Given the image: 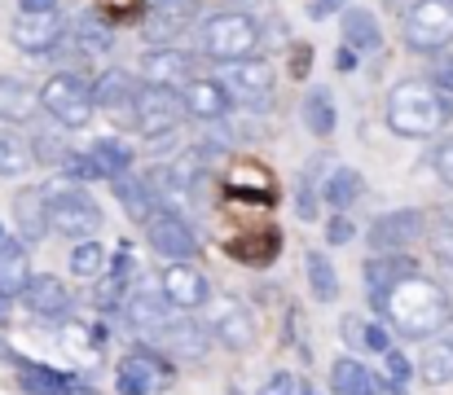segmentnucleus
<instances>
[{
    "label": "nucleus",
    "instance_id": "13d9d810",
    "mask_svg": "<svg viewBox=\"0 0 453 395\" xmlns=\"http://www.w3.org/2000/svg\"><path fill=\"white\" fill-rule=\"evenodd\" d=\"M4 242H9V233H4V224H0V247H4Z\"/></svg>",
    "mask_w": 453,
    "mask_h": 395
},
{
    "label": "nucleus",
    "instance_id": "2f4dec72",
    "mask_svg": "<svg viewBox=\"0 0 453 395\" xmlns=\"http://www.w3.org/2000/svg\"><path fill=\"white\" fill-rule=\"evenodd\" d=\"M88 154L97 158V167L106 171V180H111V176H119V171H133V145H128L124 136H115V132L97 136Z\"/></svg>",
    "mask_w": 453,
    "mask_h": 395
},
{
    "label": "nucleus",
    "instance_id": "393cba45",
    "mask_svg": "<svg viewBox=\"0 0 453 395\" xmlns=\"http://www.w3.org/2000/svg\"><path fill=\"white\" fill-rule=\"evenodd\" d=\"M361 189H365L361 171H357V167H348V163H339V167H330V171H326V180H321V202H326V207H334V211H348V207L361 198Z\"/></svg>",
    "mask_w": 453,
    "mask_h": 395
},
{
    "label": "nucleus",
    "instance_id": "4d7b16f0",
    "mask_svg": "<svg viewBox=\"0 0 453 395\" xmlns=\"http://www.w3.org/2000/svg\"><path fill=\"white\" fill-rule=\"evenodd\" d=\"M0 361H13V352H9V347H4V343H0Z\"/></svg>",
    "mask_w": 453,
    "mask_h": 395
},
{
    "label": "nucleus",
    "instance_id": "aec40b11",
    "mask_svg": "<svg viewBox=\"0 0 453 395\" xmlns=\"http://www.w3.org/2000/svg\"><path fill=\"white\" fill-rule=\"evenodd\" d=\"M180 102H185V115L203 119V124H220L229 115V93L220 88V80H189L180 88Z\"/></svg>",
    "mask_w": 453,
    "mask_h": 395
},
{
    "label": "nucleus",
    "instance_id": "5701e85b",
    "mask_svg": "<svg viewBox=\"0 0 453 395\" xmlns=\"http://www.w3.org/2000/svg\"><path fill=\"white\" fill-rule=\"evenodd\" d=\"M35 110H40V93H31L13 75H0V124H31Z\"/></svg>",
    "mask_w": 453,
    "mask_h": 395
},
{
    "label": "nucleus",
    "instance_id": "8fccbe9b",
    "mask_svg": "<svg viewBox=\"0 0 453 395\" xmlns=\"http://www.w3.org/2000/svg\"><path fill=\"white\" fill-rule=\"evenodd\" d=\"M352 238H357V229H352V220L339 211V216L330 220V229H326V242H330V247H348Z\"/></svg>",
    "mask_w": 453,
    "mask_h": 395
},
{
    "label": "nucleus",
    "instance_id": "4be33fe9",
    "mask_svg": "<svg viewBox=\"0 0 453 395\" xmlns=\"http://www.w3.org/2000/svg\"><path fill=\"white\" fill-rule=\"evenodd\" d=\"M410 272H418V260H410L405 251H392V255H370L365 260V290H370V299L379 303L396 281H405Z\"/></svg>",
    "mask_w": 453,
    "mask_h": 395
},
{
    "label": "nucleus",
    "instance_id": "f8f14e48",
    "mask_svg": "<svg viewBox=\"0 0 453 395\" xmlns=\"http://www.w3.org/2000/svg\"><path fill=\"white\" fill-rule=\"evenodd\" d=\"M423 211L414 207H401V211H388L370 224V251L374 255H392V251H410L418 238H423Z\"/></svg>",
    "mask_w": 453,
    "mask_h": 395
},
{
    "label": "nucleus",
    "instance_id": "79ce46f5",
    "mask_svg": "<svg viewBox=\"0 0 453 395\" xmlns=\"http://www.w3.org/2000/svg\"><path fill=\"white\" fill-rule=\"evenodd\" d=\"M146 9H150V0H97V4H93V13H97L102 22H111V27H128V22H137Z\"/></svg>",
    "mask_w": 453,
    "mask_h": 395
},
{
    "label": "nucleus",
    "instance_id": "a878e982",
    "mask_svg": "<svg viewBox=\"0 0 453 395\" xmlns=\"http://www.w3.org/2000/svg\"><path fill=\"white\" fill-rule=\"evenodd\" d=\"M13 224H18V233L27 242H40L49 233V202H44L40 189H22L13 198Z\"/></svg>",
    "mask_w": 453,
    "mask_h": 395
},
{
    "label": "nucleus",
    "instance_id": "9b49d317",
    "mask_svg": "<svg viewBox=\"0 0 453 395\" xmlns=\"http://www.w3.org/2000/svg\"><path fill=\"white\" fill-rule=\"evenodd\" d=\"M9 40L22 53H35L40 57V53H49V49H58L66 40V18L58 9H44V13H22L18 9V18L9 27Z\"/></svg>",
    "mask_w": 453,
    "mask_h": 395
},
{
    "label": "nucleus",
    "instance_id": "cd10ccee",
    "mask_svg": "<svg viewBox=\"0 0 453 395\" xmlns=\"http://www.w3.org/2000/svg\"><path fill=\"white\" fill-rule=\"evenodd\" d=\"M124 316H128L133 330L158 334V325L167 321V294H163V290H142V294L124 299Z\"/></svg>",
    "mask_w": 453,
    "mask_h": 395
},
{
    "label": "nucleus",
    "instance_id": "58836bf2",
    "mask_svg": "<svg viewBox=\"0 0 453 395\" xmlns=\"http://www.w3.org/2000/svg\"><path fill=\"white\" fill-rule=\"evenodd\" d=\"M303 272H308V285L321 303H334L339 299V277H334V263L326 260L321 251H308L303 255Z\"/></svg>",
    "mask_w": 453,
    "mask_h": 395
},
{
    "label": "nucleus",
    "instance_id": "ea45409f",
    "mask_svg": "<svg viewBox=\"0 0 453 395\" xmlns=\"http://www.w3.org/2000/svg\"><path fill=\"white\" fill-rule=\"evenodd\" d=\"M106 268H111V255H106V247L93 242V238H84V242L71 251V272L84 277V281H97Z\"/></svg>",
    "mask_w": 453,
    "mask_h": 395
},
{
    "label": "nucleus",
    "instance_id": "c756f323",
    "mask_svg": "<svg viewBox=\"0 0 453 395\" xmlns=\"http://www.w3.org/2000/svg\"><path fill=\"white\" fill-rule=\"evenodd\" d=\"M330 387H334V395H374L379 391V378H374L361 361L339 356V361L330 365Z\"/></svg>",
    "mask_w": 453,
    "mask_h": 395
},
{
    "label": "nucleus",
    "instance_id": "c9c22d12",
    "mask_svg": "<svg viewBox=\"0 0 453 395\" xmlns=\"http://www.w3.org/2000/svg\"><path fill=\"white\" fill-rule=\"evenodd\" d=\"M62 343H66V352L71 356H80V361H97L102 356V330L97 325H84V321H62Z\"/></svg>",
    "mask_w": 453,
    "mask_h": 395
},
{
    "label": "nucleus",
    "instance_id": "1a4fd4ad",
    "mask_svg": "<svg viewBox=\"0 0 453 395\" xmlns=\"http://www.w3.org/2000/svg\"><path fill=\"white\" fill-rule=\"evenodd\" d=\"M115 387H119V395H158L163 387H172V365L163 356H154L150 347H137L119 361Z\"/></svg>",
    "mask_w": 453,
    "mask_h": 395
},
{
    "label": "nucleus",
    "instance_id": "c03bdc74",
    "mask_svg": "<svg viewBox=\"0 0 453 395\" xmlns=\"http://www.w3.org/2000/svg\"><path fill=\"white\" fill-rule=\"evenodd\" d=\"M31 154H35V163H44V167H62V158L71 154V145L58 141L53 132H40V136L31 141Z\"/></svg>",
    "mask_w": 453,
    "mask_h": 395
},
{
    "label": "nucleus",
    "instance_id": "423d86ee",
    "mask_svg": "<svg viewBox=\"0 0 453 395\" xmlns=\"http://www.w3.org/2000/svg\"><path fill=\"white\" fill-rule=\"evenodd\" d=\"M405 44L414 53H445L453 44V0H414L405 13Z\"/></svg>",
    "mask_w": 453,
    "mask_h": 395
},
{
    "label": "nucleus",
    "instance_id": "a211bd4d",
    "mask_svg": "<svg viewBox=\"0 0 453 395\" xmlns=\"http://www.w3.org/2000/svg\"><path fill=\"white\" fill-rule=\"evenodd\" d=\"M142 18H146L142 35H146L150 44H172V40H176V35L189 27V18H194V4H189V0H154Z\"/></svg>",
    "mask_w": 453,
    "mask_h": 395
},
{
    "label": "nucleus",
    "instance_id": "a18cd8bd",
    "mask_svg": "<svg viewBox=\"0 0 453 395\" xmlns=\"http://www.w3.org/2000/svg\"><path fill=\"white\" fill-rule=\"evenodd\" d=\"M58 171H62V176H71V180H106V171L97 167V158H93V154H75V149L62 158V167H58Z\"/></svg>",
    "mask_w": 453,
    "mask_h": 395
},
{
    "label": "nucleus",
    "instance_id": "9d476101",
    "mask_svg": "<svg viewBox=\"0 0 453 395\" xmlns=\"http://www.w3.org/2000/svg\"><path fill=\"white\" fill-rule=\"evenodd\" d=\"M146 242H150L154 255H163V260H194L198 255V238H194V229L185 224V216H176V211H154L150 220H146Z\"/></svg>",
    "mask_w": 453,
    "mask_h": 395
},
{
    "label": "nucleus",
    "instance_id": "f704fd0d",
    "mask_svg": "<svg viewBox=\"0 0 453 395\" xmlns=\"http://www.w3.org/2000/svg\"><path fill=\"white\" fill-rule=\"evenodd\" d=\"M339 124V115H334V97L326 93V88H312L308 97H303V128L312 132V136H330Z\"/></svg>",
    "mask_w": 453,
    "mask_h": 395
},
{
    "label": "nucleus",
    "instance_id": "412c9836",
    "mask_svg": "<svg viewBox=\"0 0 453 395\" xmlns=\"http://www.w3.org/2000/svg\"><path fill=\"white\" fill-rule=\"evenodd\" d=\"M66 40H71L75 57H84V62H97V57H106V53H111V44H115V35H111V22H102L93 9H88L84 18L66 22Z\"/></svg>",
    "mask_w": 453,
    "mask_h": 395
},
{
    "label": "nucleus",
    "instance_id": "72a5a7b5",
    "mask_svg": "<svg viewBox=\"0 0 453 395\" xmlns=\"http://www.w3.org/2000/svg\"><path fill=\"white\" fill-rule=\"evenodd\" d=\"M31 167H35L31 145H27L18 132H0V176H4V180H18V176H27Z\"/></svg>",
    "mask_w": 453,
    "mask_h": 395
},
{
    "label": "nucleus",
    "instance_id": "f257e3e1",
    "mask_svg": "<svg viewBox=\"0 0 453 395\" xmlns=\"http://www.w3.org/2000/svg\"><path fill=\"white\" fill-rule=\"evenodd\" d=\"M374 308H383V316L392 321V330L405 334V338H436L441 330H449V321H453L449 290L436 285L423 272H410L405 281H396Z\"/></svg>",
    "mask_w": 453,
    "mask_h": 395
},
{
    "label": "nucleus",
    "instance_id": "7ed1b4c3",
    "mask_svg": "<svg viewBox=\"0 0 453 395\" xmlns=\"http://www.w3.org/2000/svg\"><path fill=\"white\" fill-rule=\"evenodd\" d=\"M40 194L49 202V233H62V238L84 242V238H93L102 229V207L84 194L80 180H71V176L58 171L49 185H40Z\"/></svg>",
    "mask_w": 453,
    "mask_h": 395
},
{
    "label": "nucleus",
    "instance_id": "0eeeda50",
    "mask_svg": "<svg viewBox=\"0 0 453 395\" xmlns=\"http://www.w3.org/2000/svg\"><path fill=\"white\" fill-rule=\"evenodd\" d=\"M220 88L229 93V102L251 106V110H265V106L273 102V66L260 62V57L225 62V66H220Z\"/></svg>",
    "mask_w": 453,
    "mask_h": 395
},
{
    "label": "nucleus",
    "instance_id": "b1692460",
    "mask_svg": "<svg viewBox=\"0 0 453 395\" xmlns=\"http://www.w3.org/2000/svg\"><path fill=\"white\" fill-rule=\"evenodd\" d=\"M229 255H234L238 263H256V268H265V263H273L278 255H282V233H278V229L242 233V238L229 242Z\"/></svg>",
    "mask_w": 453,
    "mask_h": 395
},
{
    "label": "nucleus",
    "instance_id": "bb28decb",
    "mask_svg": "<svg viewBox=\"0 0 453 395\" xmlns=\"http://www.w3.org/2000/svg\"><path fill=\"white\" fill-rule=\"evenodd\" d=\"M115 180V194H119V202H124V211H128V220H137V224H146L154 211H158V202H154L150 185H146V176H133V171H119V176H111Z\"/></svg>",
    "mask_w": 453,
    "mask_h": 395
},
{
    "label": "nucleus",
    "instance_id": "09e8293b",
    "mask_svg": "<svg viewBox=\"0 0 453 395\" xmlns=\"http://www.w3.org/2000/svg\"><path fill=\"white\" fill-rule=\"evenodd\" d=\"M260 395H300V383H296V374L278 369V374H269V378H265Z\"/></svg>",
    "mask_w": 453,
    "mask_h": 395
},
{
    "label": "nucleus",
    "instance_id": "e433bc0d",
    "mask_svg": "<svg viewBox=\"0 0 453 395\" xmlns=\"http://www.w3.org/2000/svg\"><path fill=\"white\" fill-rule=\"evenodd\" d=\"M22 369V391L31 395H71V378L66 374H58V369H44V365H31V361H22L18 365Z\"/></svg>",
    "mask_w": 453,
    "mask_h": 395
},
{
    "label": "nucleus",
    "instance_id": "c85d7f7f",
    "mask_svg": "<svg viewBox=\"0 0 453 395\" xmlns=\"http://www.w3.org/2000/svg\"><path fill=\"white\" fill-rule=\"evenodd\" d=\"M27 281H31V255H27L22 242L9 238V242L0 247V294L18 299V294L27 290Z\"/></svg>",
    "mask_w": 453,
    "mask_h": 395
},
{
    "label": "nucleus",
    "instance_id": "49530a36",
    "mask_svg": "<svg viewBox=\"0 0 453 395\" xmlns=\"http://www.w3.org/2000/svg\"><path fill=\"white\" fill-rule=\"evenodd\" d=\"M383 365H388V383H392V395H401V391H405V383L414 378L410 361H405L396 347H388V352H383Z\"/></svg>",
    "mask_w": 453,
    "mask_h": 395
},
{
    "label": "nucleus",
    "instance_id": "5fc2aeb1",
    "mask_svg": "<svg viewBox=\"0 0 453 395\" xmlns=\"http://www.w3.org/2000/svg\"><path fill=\"white\" fill-rule=\"evenodd\" d=\"M0 325H9V294H0Z\"/></svg>",
    "mask_w": 453,
    "mask_h": 395
},
{
    "label": "nucleus",
    "instance_id": "de8ad7c7",
    "mask_svg": "<svg viewBox=\"0 0 453 395\" xmlns=\"http://www.w3.org/2000/svg\"><path fill=\"white\" fill-rule=\"evenodd\" d=\"M432 171H436L441 185L453 189V141H441V145L432 149Z\"/></svg>",
    "mask_w": 453,
    "mask_h": 395
},
{
    "label": "nucleus",
    "instance_id": "2eb2a0df",
    "mask_svg": "<svg viewBox=\"0 0 453 395\" xmlns=\"http://www.w3.org/2000/svg\"><path fill=\"white\" fill-rule=\"evenodd\" d=\"M22 303L35 321H66L71 316V290L49 272H31V281L22 290Z\"/></svg>",
    "mask_w": 453,
    "mask_h": 395
},
{
    "label": "nucleus",
    "instance_id": "20e7f679",
    "mask_svg": "<svg viewBox=\"0 0 453 395\" xmlns=\"http://www.w3.org/2000/svg\"><path fill=\"white\" fill-rule=\"evenodd\" d=\"M260 44V27L251 13H238V9H225V13H211L203 27H198V49L211 57V62H238V57H251Z\"/></svg>",
    "mask_w": 453,
    "mask_h": 395
},
{
    "label": "nucleus",
    "instance_id": "4c0bfd02",
    "mask_svg": "<svg viewBox=\"0 0 453 395\" xmlns=\"http://www.w3.org/2000/svg\"><path fill=\"white\" fill-rule=\"evenodd\" d=\"M418 378H423L427 387H449L453 383V343L449 338L423 352V361H418Z\"/></svg>",
    "mask_w": 453,
    "mask_h": 395
},
{
    "label": "nucleus",
    "instance_id": "37998d69",
    "mask_svg": "<svg viewBox=\"0 0 453 395\" xmlns=\"http://www.w3.org/2000/svg\"><path fill=\"white\" fill-rule=\"evenodd\" d=\"M427 247H432V260L441 263L445 272H453V220H436V224H432Z\"/></svg>",
    "mask_w": 453,
    "mask_h": 395
},
{
    "label": "nucleus",
    "instance_id": "f3484780",
    "mask_svg": "<svg viewBox=\"0 0 453 395\" xmlns=\"http://www.w3.org/2000/svg\"><path fill=\"white\" fill-rule=\"evenodd\" d=\"M189 71H194L189 53H180V49H172V44H150L146 57H142V80H146V84L185 88V84H189Z\"/></svg>",
    "mask_w": 453,
    "mask_h": 395
},
{
    "label": "nucleus",
    "instance_id": "f03ea898",
    "mask_svg": "<svg viewBox=\"0 0 453 395\" xmlns=\"http://www.w3.org/2000/svg\"><path fill=\"white\" fill-rule=\"evenodd\" d=\"M453 119V93L432 80H401L388 97V128L405 141H432Z\"/></svg>",
    "mask_w": 453,
    "mask_h": 395
},
{
    "label": "nucleus",
    "instance_id": "3c124183",
    "mask_svg": "<svg viewBox=\"0 0 453 395\" xmlns=\"http://www.w3.org/2000/svg\"><path fill=\"white\" fill-rule=\"evenodd\" d=\"M427 80H432L441 93H453V53H445V57L432 66V75H427Z\"/></svg>",
    "mask_w": 453,
    "mask_h": 395
},
{
    "label": "nucleus",
    "instance_id": "4468645a",
    "mask_svg": "<svg viewBox=\"0 0 453 395\" xmlns=\"http://www.w3.org/2000/svg\"><path fill=\"white\" fill-rule=\"evenodd\" d=\"M137 93H142V84H137L133 71L106 66V71L97 75V84H93V106H97V110H111V115H119V119H128L133 106H137Z\"/></svg>",
    "mask_w": 453,
    "mask_h": 395
},
{
    "label": "nucleus",
    "instance_id": "6e6552de",
    "mask_svg": "<svg viewBox=\"0 0 453 395\" xmlns=\"http://www.w3.org/2000/svg\"><path fill=\"white\" fill-rule=\"evenodd\" d=\"M185 119V102H180V88H163V84H146L137 93V106H133V124L137 132H146L150 141H163L180 128Z\"/></svg>",
    "mask_w": 453,
    "mask_h": 395
},
{
    "label": "nucleus",
    "instance_id": "7c9ffc66",
    "mask_svg": "<svg viewBox=\"0 0 453 395\" xmlns=\"http://www.w3.org/2000/svg\"><path fill=\"white\" fill-rule=\"evenodd\" d=\"M343 44L357 49V53H374L383 44V31H379L370 9H348L343 13Z\"/></svg>",
    "mask_w": 453,
    "mask_h": 395
},
{
    "label": "nucleus",
    "instance_id": "6e6d98bb",
    "mask_svg": "<svg viewBox=\"0 0 453 395\" xmlns=\"http://www.w3.org/2000/svg\"><path fill=\"white\" fill-rule=\"evenodd\" d=\"M339 0H317V13H326V9H334Z\"/></svg>",
    "mask_w": 453,
    "mask_h": 395
},
{
    "label": "nucleus",
    "instance_id": "603ef678",
    "mask_svg": "<svg viewBox=\"0 0 453 395\" xmlns=\"http://www.w3.org/2000/svg\"><path fill=\"white\" fill-rule=\"evenodd\" d=\"M334 66H339V71H357V49L339 44V53H334Z\"/></svg>",
    "mask_w": 453,
    "mask_h": 395
},
{
    "label": "nucleus",
    "instance_id": "39448f33",
    "mask_svg": "<svg viewBox=\"0 0 453 395\" xmlns=\"http://www.w3.org/2000/svg\"><path fill=\"white\" fill-rule=\"evenodd\" d=\"M40 110H49L62 128H88V119H93V84H84L80 75H71V71H62V75H53L44 88H40Z\"/></svg>",
    "mask_w": 453,
    "mask_h": 395
},
{
    "label": "nucleus",
    "instance_id": "a19ab883",
    "mask_svg": "<svg viewBox=\"0 0 453 395\" xmlns=\"http://www.w3.org/2000/svg\"><path fill=\"white\" fill-rule=\"evenodd\" d=\"M167 176L180 185V189H198L203 185V176H207V154L203 149H185V154H176L172 163H167Z\"/></svg>",
    "mask_w": 453,
    "mask_h": 395
},
{
    "label": "nucleus",
    "instance_id": "473e14b6",
    "mask_svg": "<svg viewBox=\"0 0 453 395\" xmlns=\"http://www.w3.org/2000/svg\"><path fill=\"white\" fill-rule=\"evenodd\" d=\"M343 343H352L357 352H388L392 347V338H388V330L379 325V321H365V316H343Z\"/></svg>",
    "mask_w": 453,
    "mask_h": 395
},
{
    "label": "nucleus",
    "instance_id": "ddd939ff",
    "mask_svg": "<svg viewBox=\"0 0 453 395\" xmlns=\"http://www.w3.org/2000/svg\"><path fill=\"white\" fill-rule=\"evenodd\" d=\"M163 294H167V303L172 308H180V312H198L203 303H207V294H211V285H207V277H203V268H194L189 260H172L167 263V272H163Z\"/></svg>",
    "mask_w": 453,
    "mask_h": 395
},
{
    "label": "nucleus",
    "instance_id": "864d4df0",
    "mask_svg": "<svg viewBox=\"0 0 453 395\" xmlns=\"http://www.w3.org/2000/svg\"><path fill=\"white\" fill-rule=\"evenodd\" d=\"M18 9L22 13H44V9H58V0H22Z\"/></svg>",
    "mask_w": 453,
    "mask_h": 395
},
{
    "label": "nucleus",
    "instance_id": "6ab92c4d",
    "mask_svg": "<svg viewBox=\"0 0 453 395\" xmlns=\"http://www.w3.org/2000/svg\"><path fill=\"white\" fill-rule=\"evenodd\" d=\"M211 338L220 347H229V352H251L256 338H260V330H256V321H251V312L242 303H225L216 312V321H211Z\"/></svg>",
    "mask_w": 453,
    "mask_h": 395
},
{
    "label": "nucleus",
    "instance_id": "dca6fc26",
    "mask_svg": "<svg viewBox=\"0 0 453 395\" xmlns=\"http://www.w3.org/2000/svg\"><path fill=\"white\" fill-rule=\"evenodd\" d=\"M158 343H163V352L176 356V361H203V356L211 352V330L198 325V321L185 312L180 321H163V325H158Z\"/></svg>",
    "mask_w": 453,
    "mask_h": 395
},
{
    "label": "nucleus",
    "instance_id": "bf43d9fd",
    "mask_svg": "<svg viewBox=\"0 0 453 395\" xmlns=\"http://www.w3.org/2000/svg\"><path fill=\"white\" fill-rule=\"evenodd\" d=\"M150 4H154V0H150Z\"/></svg>",
    "mask_w": 453,
    "mask_h": 395
}]
</instances>
